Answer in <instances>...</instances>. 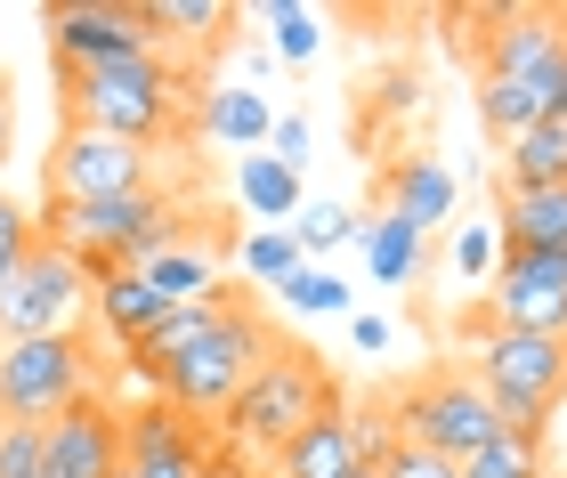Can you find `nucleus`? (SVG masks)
I'll list each match as a JSON object with an SVG mask.
<instances>
[{"label": "nucleus", "mask_w": 567, "mask_h": 478, "mask_svg": "<svg viewBox=\"0 0 567 478\" xmlns=\"http://www.w3.org/2000/svg\"><path fill=\"white\" fill-rule=\"evenodd\" d=\"M324 406H341V382L317 365V349H292V341H276L260 373L227 397V414H219V446H236L244 463H276L284 446H292L308 422H317Z\"/></svg>", "instance_id": "nucleus-1"}, {"label": "nucleus", "mask_w": 567, "mask_h": 478, "mask_svg": "<svg viewBox=\"0 0 567 478\" xmlns=\"http://www.w3.org/2000/svg\"><path fill=\"white\" fill-rule=\"evenodd\" d=\"M276 341H284L276 324L251 309V300H236V309H227L212 333L187 349V357H171L163 373H154V397H163L171 414H187V422H219L227 397H236L251 373H260V357H268Z\"/></svg>", "instance_id": "nucleus-2"}, {"label": "nucleus", "mask_w": 567, "mask_h": 478, "mask_svg": "<svg viewBox=\"0 0 567 478\" xmlns=\"http://www.w3.org/2000/svg\"><path fill=\"white\" fill-rule=\"evenodd\" d=\"M58 90H65V122L97 138L154 146L178 122V73L163 65V49L131 65H97V73H58Z\"/></svg>", "instance_id": "nucleus-3"}, {"label": "nucleus", "mask_w": 567, "mask_h": 478, "mask_svg": "<svg viewBox=\"0 0 567 478\" xmlns=\"http://www.w3.org/2000/svg\"><path fill=\"white\" fill-rule=\"evenodd\" d=\"M471 382L486 389V406H495L511 430H544V414L567 397V341L551 333H486L471 341Z\"/></svg>", "instance_id": "nucleus-4"}, {"label": "nucleus", "mask_w": 567, "mask_h": 478, "mask_svg": "<svg viewBox=\"0 0 567 478\" xmlns=\"http://www.w3.org/2000/svg\"><path fill=\"white\" fill-rule=\"evenodd\" d=\"M390 422H398V438H414V446H430V455H446V463H471L478 446L503 430V414L486 406V389L462 365L422 373V382L390 406Z\"/></svg>", "instance_id": "nucleus-5"}, {"label": "nucleus", "mask_w": 567, "mask_h": 478, "mask_svg": "<svg viewBox=\"0 0 567 478\" xmlns=\"http://www.w3.org/2000/svg\"><path fill=\"white\" fill-rule=\"evenodd\" d=\"M82 397H90V341L82 333L0 341V422H58Z\"/></svg>", "instance_id": "nucleus-6"}, {"label": "nucleus", "mask_w": 567, "mask_h": 478, "mask_svg": "<svg viewBox=\"0 0 567 478\" xmlns=\"http://www.w3.org/2000/svg\"><path fill=\"white\" fill-rule=\"evenodd\" d=\"M90 309V276L82 260H65V251H49L33 236V251L0 276V341H41V333H73Z\"/></svg>", "instance_id": "nucleus-7"}, {"label": "nucleus", "mask_w": 567, "mask_h": 478, "mask_svg": "<svg viewBox=\"0 0 567 478\" xmlns=\"http://www.w3.org/2000/svg\"><path fill=\"white\" fill-rule=\"evenodd\" d=\"M41 33H49V65L58 73H97V65L154 58V33H146L138 0H58V9H41Z\"/></svg>", "instance_id": "nucleus-8"}, {"label": "nucleus", "mask_w": 567, "mask_h": 478, "mask_svg": "<svg viewBox=\"0 0 567 478\" xmlns=\"http://www.w3.org/2000/svg\"><path fill=\"white\" fill-rule=\"evenodd\" d=\"M163 187V155L131 138H97V131H58V155H49V204H106V195H138Z\"/></svg>", "instance_id": "nucleus-9"}, {"label": "nucleus", "mask_w": 567, "mask_h": 478, "mask_svg": "<svg viewBox=\"0 0 567 478\" xmlns=\"http://www.w3.org/2000/svg\"><path fill=\"white\" fill-rule=\"evenodd\" d=\"M486 324H495V333H551V341H567V251H495Z\"/></svg>", "instance_id": "nucleus-10"}, {"label": "nucleus", "mask_w": 567, "mask_h": 478, "mask_svg": "<svg viewBox=\"0 0 567 478\" xmlns=\"http://www.w3.org/2000/svg\"><path fill=\"white\" fill-rule=\"evenodd\" d=\"M41 478H122V406L114 397H82L49 422V470Z\"/></svg>", "instance_id": "nucleus-11"}, {"label": "nucleus", "mask_w": 567, "mask_h": 478, "mask_svg": "<svg viewBox=\"0 0 567 478\" xmlns=\"http://www.w3.org/2000/svg\"><path fill=\"white\" fill-rule=\"evenodd\" d=\"M203 430L187 414H171L163 397L138 414H122V478H203Z\"/></svg>", "instance_id": "nucleus-12"}, {"label": "nucleus", "mask_w": 567, "mask_h": 478, "mask_svg": "<svg viewBox=\"0 0 567 478\" xmlns=\"http://www.w3.org/2000/svg\"><path fill=\"white\" fill-rule=\"evenodd\" d=\"M567 58V17L559 9H495L486 41V82H535Z\"/></svg>", "instance_id": "nucleus-13"}, {"label": "nucleus", "mask_w": 567, "mask_h": 478, "mask_svg": "<svg viewBox=\"0 0 567 478\" xmlns=\"http://www.w3.org/2000/svg\"><path fill=\"white\" fill-rule=\"evenodd\" d=\"M236 300H244V292H227V284H212L203 300H171V309H163V316H154L146 333L131 341V373H146V382H154V373H163L171 357H187V349L212 333V324L236 309Z\"/></svg>", "instance_id": "nucleus-14"}, {"label": "nucleus", "mask_w": 567, "mask_h": 478, "mask_svg": "<svg viewBox=\"0 0 567 478\" xmlns=\"http://www.w3.org/2000/svg\"><path fill=\"white\" fill-rule=\"evenodd\" d=\"M365 463H357V430H349V397L341 406H324L308 430L284 446V455L268 463V478H357Z\"/></svg>", "instance_id": "nucleus-15"}, {"label": "nucleus", "mask_w": 567, "mask_h": 478, "mask_svg": "<svg viewBox=\"0 0 567 478\" xmlns=\"http://www.w3.org/2000/svg\"><path fill=\"white\" fill-rule=\"evenodd\" d=\"M503 251H567V187H503Z\"/></svg>", "instance_id": "nucleus-16"}, {"label": "nucleus", "mask_w": 567, "mask_h": 478, "mask_svg": "<svg viewBox=\"0 0 567 478\" xmlns=\"http://www.w3.org/2000/svg\"><path fill=\"white\" fill-rule=\"evenodd\" d=\"M219 260H227V243H212V236H195V228H187V236H171L163 251H154L138 276H146V284L163 292V300H203V292L219 284Z\"/></svg>", "instance_id": "nucleus-17"}, {"label": "nucleus", "mask_w": 567, "mask_h": 478, "mask_svg": "<svg viewBox=\"0 0 567 478\" xmlns=\"http://www.w3.org/2000/svg\"><path fill=\"white\" fill-rule=\"evenodd\" d=\"M163 309H171V300L154 292L146 276H138V268H114V276H97V284H90V316L106 324V333H114L122 349H131V341L146 333V324L163 316Z\"/></svg>", "instance_id": "nucleus-18"}, {"label": "nucleus", "mask_w": 567, "mask_h": 478, "mask_svg": "<svg viewBox=\"0 0 567 478\" xmlns=\"http://www.w3.org/2000/svg\"><path fill=\"white\" fill-rule=\"evenodd\" d=\"M390 211L405 219V228H437V219L454 211V170L446 163H430V155H414V163H398L390 170Z\"/></svg>", "instance_id": "nucleus-19"}, {"label": "nucleus", "mask_w": 567, "mask_h": 478, "mask_svg": "<svg viewBox=\"0 0 567 478\" xmlns=\"http://www.w3.org/2000/svg\"><path fill=\"white\" fill-rule=\"evenodd\" d=\"M503 187H567V122H535L527 138H511Z\"/></svg>", "instance_id": "nucleus-20"}, {"label": "nucleus", "mask_w": 567, "mask_h": 478, "mask_svg": "<svg viewBox=\"0 0 567 478\" xmlns=\"http://www.w3.org/2000/svg\"><path fill=\"white\" fill-rule=\"evenodd\" d=\"M268 122H276V106L260 90H212V106H203V131L227 138V146H244V155L268 146Z\"/></svg>", "instance_id": "nucleus-21"}, {"label": "nucleus", "mask_w": 567, "mask_h": 478, "mask_svg": "<svg viewBox=\"0 0 567 478\" xmlns=\"http://www.w3.org/2000/svg\"><path fill=\"white\" fill-rule=\"evenodd\" d=\"M146 9V33L154 41H187V49H203V41H219L227 24H236V9H219V0H138Z\"/></svg>", "instance_id": "nucleus-22"}, {"label": "nucleus", "mask_w": 567, "mask_h": 478, "mask_svg": "<svg viewBox=\"0 0 567 478\" xmlns=\"http://www.w3.org/2000/svg\"><path fill=\"white\" fill-rule=\"evenodd\" d=\"M236 195H244L260 219H292V211H300V170H284L268 146H260V155L236 163Z\"/></svg>", "instance_id": "nucleus-23"}, {"label": "nucleus", "mask_w": 567, "mask_h": 478, "mask_svg": "<svg viewBox=\"0 0 567 478\" xmlns=\"http://www.w3.org/2000/svg\"><path fill=\"white\" fill-rule=\"evenodd\" d=\"M462 478H544V430H511L503 422V430L462 463Z\"/></svg>", "instance_id": "nucleus-24"}, {"label": "nucleus", "mask_w": 567, "mask_h": 478, "mask_svg": "<svg viewBox=\"0 0 567 478\" xmlns=\"http://www.w3.org/2000/svg\"><path fill=\"white\" fill-rule=\"evenodd\" d=\"M365 268L381 276V284H405L414 276V260H422V228H405L398 211H381V219H365Z\"/></svg>", "instance_id": "nucleus-25"}, {"label": "nucleus", "mask_w": 567, "mask_h": 478, "mask_svg": "<svg viewBox=\"0 0 567 478\" xmlns=\"http://www.w3.org/2000/svg\"><path fill=\"white\" fill-rule=\"evenodd\" d=\"M357 236H365V219H357L349 204H308V211H300V228H292L300 260H308V251H341V243H357Z\"/></svg>", "instance_id": "nucleus-26"}, {"label": "nucleus", "mask_w": 567, "mask_h": 478, "mask_svg": "<svg viewBox=\"0 0 567 478\" xmlns=\"http://www.w3.org/2000/svg\"><path fill=\"white\" fill-rule=\"evenodd\" d=\"M268 24H276V58H292V65H308L324 49V17L300 9V0H268Z\"/></svg>", "instance_id": "nucleus-27"}, {"label": "nucleus", "mask_w": 567, "mask_h": 478, "mask_svg": "<svg viewBox=\"0 0 567 478\" xmlns=\"http://www.w3.org/2000/svg\"><path fill=\"white\" fill-rule=\"evenodd\" d=\"M236 268L251 276V284H284V276L300 268V243H292V228H260L244 251H236Z\"/></svg>", "instance_id": "nucleus-28"}, {"label": "nucleus", "mask_w": 567, "mask_h": 478, "mask_svg": "<svg viewBox=\"0 0 567 478\" xmlns=\"http://www.w3.org/2000/svg\"><path fill=\"white\" fill-rule=\"evenodd\" d=\"M49 470V422H0V478H41Z\"/></svg>", "instance_id": "nucleus-29"}, {"label": "nucleus", "mask_w": 567, "mask_h": 478, "mask_svg": "<svg viewBox=\"0 0 567 478\" xmlns=\"http://www.w3.org/2000/svg\"><path fill=\"white\" fill-rule=\"evenodd\" d=\"M276 292L292 300V309H308V316H341V309H349V284H341V276H324V268H308V260L284 276Z\"/></svg>", "instance_id": "nucleus-30"}, {"label": "nucleus", "mask_w": 567, "mask_h": 478, "mask_svg": "<svg viewBox=\"0 0 567 478\" xmlns=\"http://www.w3.org/2000/svg\"><path fill=\"white\" fill-rule=\"evenodd\" d=\"M373 478H462V463H446V455H430V446H414V438H398L390 455L373 463Z\"/></svg>", "instance_id": "nucleus-31"}, {"label": "nucleus", "mask_w": 567, "mask_h": 478, "mask_svg": "<svg viewBox=\"0 0 567 478\" xmlns=\"http://www.w3.org/2000/svg\"><path fill=\"white\" fill-rule=\"evenodd\" d=\"M24 251H33V211L0 195V276H9V268L24 260Z\"/></svg>", "instance_id": "nucleus-32"}, {"label": "nucleus", "mask_w": 567, "mask_h": 478, "mask_svg": "<svg viewBox=\"0 0 567 478\" xmlns=\"http://www.w3.org/2000/svg\"><path fill=\"white\" fill-rule=\"evenodd\" d=\"M268 155H276L284 170H308V122H300V114H276V122H268Z\"/></svg>", "instance_id": "nucleus-33"}, {"label": "nucleus", "mask_w": 567, "mask_h": 478, "mask_svg": "<svg viewBox=\"0 0 567 478\" xmlns=\"http://www.w3.org/2000/svg\"><path fill=\"white\" fill-rule=\"evenodd\" d=\"M495 251H503L495 228H462V236H454V268H462V276H486V268H495Z\"/></svg>", "instance_id": "nucleus-34"}, {"label": "nucleus", "mask_w": 567, "mask_h": 478, "mask_svg": "<svg viewBox=\"0 0 567 478\" xmlns=\"http://www.w3.org/2000/svg\"><path fill=\"white\" fill-rule=\"evenodd\" d=\"M203 478H268L260 463H244L236 446H212V455H203Z\"/></svg>", "instance_id": "nucleus-35"}, {"label": "nucleus", "mask_w": 567, "mask_h": 478, "mask_svg": "<svg viewBox=\"0 0 567 478\" xmlns=\"http://www.w3.org/2000/svg\"><path fill=\"white\" fill-rule=\"evenodd\" d=\"M349 341H357V357H373V349H390V316H349Z\"/></svg>", "instance_id": "nucleus-36"}, {"label": "nucleus", "mask_w": 567, "mask_h": 478, "mask_svg": "<svg viewBox=\"0 0 567 478\" xmlns=\"http://www.w3.org/2000/svg\"><path fill=\"white\" fill-rule=\"evenodd\" d=\"M9 146H17V106H9V82H0V163H9Z\"/></svg>", "instance_id": "nucleus-37"}, {"label": "nucleus", "mask_w": 567, "mask_h": 478, "mask_svg": "<svg viewBox=\"0 0 567 478\" xmlns=\"http://www.w3.org/2000/svg\"><path fill=\"white\" fill-rule=\"evenodd\" d=\"M357 478H373V470H357Z\"/></svg>", "instance_id": "nucleus-38"}]
</instances>
